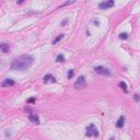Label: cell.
I'll use <instances>...</instances> for the list:
<instances>
[{
	"label": "cell",
	"instance_id": "e0dca14e",
	"mask_svg": "<svg viewBox=\"0 0 140 140\" xmlns=\"http://www.w3.org/2000/svg\"><path fill=\"white\" fill-rule=\"evenodd\" d=\"M74 1H67V2H65V4L61 5V7H64V6H67V5H70V4H73Z\"/></svg>",
	"mask_w": 140,
	"mask_h": 140
},
{
	"label": "cell",
	"instance_id": "5bb4252c",
	"mask_svg": "<svg viewBox=\"0 0 140 140\" xmlns=\"http://www.w3.org/2000/svg\"><path fill=\"white\" fill-rule=\"evenodd\" d=\"M119 86H120V88H122L125 92H127V84H126V82L120 81V82H119Z\"/></svg>",
	"mask_w": 140,
	"mask_h": 140
},
{
	"label": "cell",
	"instance_id": "8fae6325",
	"mask_svg": "<svg viewBox=\"0 0 140 140\" xmlns=\"http://www.w3.org/2000/svg\"><path fill=\"white\" fill-rule=\"evenodd\" d=\"M65 60H66V58H65V56L63 54H59L56 57V63H64Z\"/></svg>",
	"mask_w": 140,
	"mask_h": 140
},
{
	"label": "cell",
	"instance_id": "8992f818",
	"mask_svg": "<svg viewBox=\"0 0 140 140\" xmlns=\"http://www.w3.org/2000/svg\"><path fill=\"white\" fill-rule=\"evenodd\" d=\"M43 82H44V83H48V82L55 83V82H56V79H55V77L53 76V74L47 73L44 78H43Z\"/></svg>",
	"mask_w": 140,
	"mask_h": 140
},
{
	"label": "cell",
	"instance_id": "5b68a950",
	"mask_svg": "<svg viewBox=\"0 0 140 140\" xmlns=\"http://www.w3.org/2000/svg\"><path fill=\"white\" fill-rule=\"evenodd\" d=\"M115 2L113 0H108V1H102L99 4V8L101 9V10H105V9H110L112 7H114Z\"/></svg>",
	"mask_w": 140,
	"mask_h": 140
},
{
	"label": "cell",
	"instance_id": "2e32d148",
	"mask_svg": "<svg viewBox=\"0 0 140 140\" xmlns=\"http://www.w3.org/2000/svg\"><path fill=\"white\" fill-rule=\"evenodd\" d=\"M35 101H36V99H35V98H31V99L27 100V103H34Z\"/></svg>",
	"mask_w": 140,
	"mask_h": 140
},
{
	"label": "cell",
	"instance_id": "7c38bea8",
	"mask_svg": "<svg viewBox=\"0 0 140 140\" xmlns=\"http://www.w3.org/2000/svg\"><path fill=\"white\" fill-rule=\"evenodd\" d=\"M64 36H65V34H59V35L57 36V37H56V38L54 39V41H53V44H57V43L59 42V41H61V39H63L64 38Z\"/></svg>",
	"mask_w": 140,
	"mask_h": 140
},
{
	"label": "cell",
	"instance_id": "30bf717a",
	"mask_svg": "<svg viewBox=\"0 0 140 140\" xmlns=\"http://www.w3.org/2000/svg\"><path fill=\"white\" fill-rule=\"evenodd\" d=\"M0 51L4 53V54H7V53H9V51H10V46H9V44H7V43H2V44L0 45Z\"/></svg>",
	"mask_w": 140,
	"mask_h": 140
},
{
	"label": "cell",
	"instance_id": "52a82bcc",
	"mask_svg": "<svg viewBox=\"0 0 140 140\" xmlns=\"http://www.w3.org/2000/svg\"><path fill=\"white\" fill-rule=\"evenodd\" d=\"M29 120L31 123L35 124V125H39V118L36 114H31L29 116Z\"/></svg>",
	"mask_w": 140,
	"mask_h": 140
},
{
	"label": "cell",
	"instance_id": "ffe728a7",
	"mask_svg": "<svg viewBox=\"0 0 140 140\" xmlns=\"http://www.w3.org/2000/svg\"><path fill=\"white\" fill-rule=\"evenodd\" d=\"M110 140H115V138H114V137H111V138H110Z\"/></svg>",
	"mask_w": 140,
	"mask_h": 140
},
{
	"label": "cell",
	"instance_id": "3957f363",
	"mask_svg": "<svg viewBox=\"0 0 140 140\" xmlns=\"http://www.w3.org/2000/svg\"><path fill=\"white\" fill-rule=\"evenodd\" d=\"M85 86H86V80L84 76H80L77 81L74 82V88L78 90H81V89H84Z\"/></svg>",
	"mask_w": 140,
	"mask_h": 140
},
{
	"label": "cell",
	"instance_id": "277c9868",
	"mask_svg": "<svg viewBox=\"0 0 140 140\" xmlns=\"http://www.w3.org/2000/svg\"><path fill=\"white\" fill-rule=\"evenodd\" d=\"M94 71L98 74H102V76H106V77H110L111 76V71L105 68L103 66H98V67H94Z\"/></svg>",
	"mask_w": 140,
	"mask_h": 140
},
{
	"label": "cell",
	"instance_id": "d6986e66",
	"mask_svg": "<svg viewBox=\"0 0 140 140\" xmlns=\"http://www.w3.org/2000/svg\"><path fill=\"white\" fill-rule=\"evenodd\" d=\"M135 100L136 101H139V94H135Z\"/></svg>",
	"mask_w": 140,
	"mask_h": 140
},
{
	"label": "cell",
	"instance_id": "7a4b0ae2",
	"mask_svg": "<svg viewBox=\"0 0 140 140\" xmlns=\"http://www.w3.org/2000/svg\"><path fill=\"white\" fill-rule=\"evenodd\" d=\"M85 136L86 137H98L99 136V130L94 126V124H90L85 129Z\"/></svg>",
	"mask_w": 140,
	"mask_h": 140
},
{
	"label": "cell",
	"instance_id": "6da1fadb",
	"mask_svg": "<svg viewBox=\"0 0 140 140\" xmlns=\"http://www.w3.org/2000/svg\"><path fill=\"white\" fill-rule=\"evenodd\" d=\"M34 58L31 55H21L20 57L15 58L11 64V69L15 71H24L27 70L32 66Z\"/></svg>",
	"mask_w": 140,
	"mask_h": 140
},
{
	"label": "cell",
	"instance_id": "ba28073f",
	"mask_svg": "<svg viewBox=\"0 0 140 140\" xmlns=\"http://www.w3.org/2000/svg\"><path fill=\"white\" fill-rule=\"evenodd\" d=\"M124 125H125V116H124V115H122V116H119V118L117 119L116 127H117V128H122Z\"/></svg>",
	"mask_w": 140,
	"mask_h": 140
},
{
	"label": "cell",
	"instance_id": "9a60e30c",
	"mask_svg": "<svg viewBox=\"0 0 140 140\" xmlns=\"http://www.w3.org/2000/svg\"><path fill=\"white\" fill-rule=\"evenodd\" d=\"M119 38L120 39H127L128 38V34L127 33H120L119 34Z\"/></svg>",
	"mask_w": 140,
	"mask_h": 140
},
{
	"label": "cell",
	"instance_id": "ac0fdd59",
	"mask_svg": "<svg viewBox=\"0 0 140 140\" xmlns=\"http://www.w3.org/2000/svg\"><path fill=\"white\" fill-rule=\"evenodd\" d=\"M68 22V19H66V20H65V21H63V22H61V26H64L65 25V24H66Z\"/></svg>",
	"mask_w": 140,
	"mask_h": 140
},
{
	"label": "cell",
	"instance_id": "4fadbf2b",
	"mask_svg": "<svg viewBox=\"0 0 140 140\" xmlns=\"http://www.w3.org/2000/svg\"><path fill=\"white\" fill-rule=\"evenodd\" d=\"M73 76H74V70L73 69L68 70V73H67V78H68V79H71Z\"/></svg>",
	"mask_w": 140,
	"mask_h": 140
},
{
	"label": "cell",
	"instance_id": "9c48e42d",
	"mask_svg": "<svg viewBox=\"0 0 140 140\" xmlns=\"http://www.w3.org/2000/svg\"><path fill=\"white\" fill-rule=\"evenodd\" d=\"M14 81L12 79H6L4 82L1 83V86L2 88H7V86H12V85H14Z\"/></svg>",
	"mask_w": 140,
	"mask_h": 140
}]
</instances>
